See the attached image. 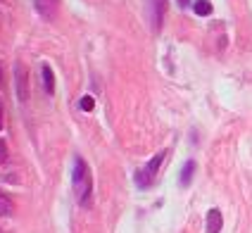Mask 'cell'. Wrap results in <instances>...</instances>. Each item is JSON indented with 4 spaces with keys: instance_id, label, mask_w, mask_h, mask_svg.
<instances>
[{
    "instance_id": "12",
    "label": "cell",
    "mask_w": 252,
    "mask_h": 233,
    "mask_svg": "<svg viewBox=\"0 0 252 233\" xmlns=\"http://www.w3.org/2000/svg\"><path fill=\"white\" fill-rule=\"evenodd\" d=\"M7 162V145H5V140H0V165H5Z\"/></svg>"
},
{
    "instance_id": "13",
    "label": "cell",
    "mask_w": 252,
    "mask_h": 233,
    "mask_svg": "<svg viewBox=\"0 0 252 233\" xmlns=\"http://www.w3.org/2000/svg\"><path fill=\"white\" fill-rule=\"evenodd\" d=\"M179 5H181V7H188V5H190V0H179Z\"/></svg>"
},
{
    "instance_id": "3",
    "label": "cell",
    "mask_w": 252,
    "mask_h": 233,
    "mask_svg": "<svg viewBox=\"0 0 252 233\" xmlns=\"http://www.w3.org/2000/svg\"><path fill=\"white\" fill-rule=\"evenodd\" d=\"M14 91H17L19 102L29 100V71L22 62H17V67H14Z\"/></svg>"
},
{
    "instance_id": "6",
    "label": "cell",
    "mask_w": 252,
    "mask_h": 233,
    "mask_svg": "<svg viewBox=\"0 0 252 233\" xmlns=\"http://www.w3.org/2000/svg\"><path fill=\"white\" fill-rule=\"evenodd\" d=\"M41 76H43V88H45V93H55V76H53V71H50V67L48 65H43L41 69Z\"/></svg>"
},
{
    "instance_id": "9",
    "label": "cell",
    "mask_w": 252,
    "mask_h": 233,
    "mask_svg": "<svg viewBox=\"0 0 252 233\" xmlns=\"http://www.w3.org/2000/svg\"><path fill=\"white\" fill-rule=\"evenodd\" d=\"M193 10H195V14H200V17H207V14H212V2L210 0H195V2H193Z\"/></svg>"
},
{
    "instance_id": "15",
    "label": "cell",
    "mask_w": 252,
    "mask_h": 233,
    "mask_svg": "<svg viewBox=\"0 0 252 233\" xmlns=\"http://www.w3.org/2000/svg\"><path fill=\"white\" fill-rule=\"evenodd\" d=\"M0 83H2V69H0Z\"/></svg>"
},
{
    "instance_id": "2",
    "label": "cell",
    "mask_w": 252,
    "mask_h": 233,
    "mask_svg": "<svg viewBox=\"0 0 252 233\" xmlns=\"http://www.w3.org/2000/svg\"><path fill=\"white\" fill-rule=\"evenodd\" d=\"M164 157H167V152H164V150L157 152L153 160L145 165V169L136 171V183H138V188H148V186H153V178H155V174H157V169L162 166Z\"/></svg>"
},
{
    "instance_id": "5",
    "label": "cell",
    "mask_w": 252,
    "mask_h": 233,
    "mask_svg": "<svg viewBox=\"0 0 252 233\" xmlns=\"http://www.w3.org/2000/svg\"><path fill=\"white\" fill-rule=\"evenodd\" d=\"M221 224H224L221 212L219 209H210L207 212V233H219L221 231Z\"/></svg>"
},
{
    "instance_id": "4",
    "label": "cell",
    "mask_w": 252,
    "mask_h": 233,
    "mask_svg": "<svg viewBox=\"0 0 252 233\" xmlns=\"http://www.w3.org/2000/svg\"><path fill=\"white\" fill-rule=\"evenodd\" d=\"M33 7H36V12L41 14L43 19H55L60 0H33Z\"/></svg>"
},
{
    "instance_id": "7",
    "label": "cell",
    "mask_w": 252,
    "mask_h": 233,
    "mask_svg": "<svg viewBox=\"0 0 252 233\" xmlns=\"http://www.w3.org/2000/svg\"><path fill=\"white\" fill-rule=\"evenodd\" d=\"M193 174H195V162H193V160H188V162L183 165V169H181V186L183 188H186V186H190Z\"/></svg>"
},
{
    "instance_id": "11",
    "label": "cell",
    "mask_w": 252,
    "mask_h": 233,
    "mask_svg": "<svg viewBox=\"0 0 252 233\" xmlns=\"http://www.w3.org/2000/svg\"><path fill=\"white\" fill-rule=\"evenodd\" d=\"M95 107V102H93V98L91 96H86V98H81V110H86V112H91Z\"/></svg>"
},
{
    "instance_id": "1",
    "label": "cell",
    "mask_w": 252,
    "mask_h": 233,
    "mask_svg": "<svg viewBox=\"0 0 252 233\" xmlns=\"http://www.w3.org/2000/svg\"><path fill=\"white\" fill-rule=\"evenodd\" d=\"M71 186H74V193L79 198L81 205H88L91 202V191H93V181H91V171L81 157L74 160V169H71Z\"/></svg>"
},
{
    "instance_id": "14",
    "label": "cell",
    "mask_w": 252,
    "mask_h": 233,
    "mask_svg": "<svg viewBox=\"0 0 252 233\" xmlns=\"http://www.w3.org/2000/svg\"><path fill=\"white\" fill-rule=\"evenodd\" d=\"M0 129H2V100H0Z\"/></svg>"
},
{
    "instance_id": "10",
    "label": "cell",
    "mask_w": 252,
    "mask_h": 233,
    "mask_svg": "<svg viewBox=\"0 0 252 233\" xmlns=\"http://www.w3.org/2000/svg\"><path fill=\"white\" fill-rule=\"evenodd\" d=\"M155 2V29H159V24H162V12H164V0H153Z\"/></svg>"
},
{
    "instance_id": "8",
    "label": "cell",
    "mask_w": 252,
    "mask_h": 233,
    "mask_svg": "<svg viewBox=\"0 0 252 233\" xmlns=\"http://www.w3.org/2000/svg\"><path fill=\"white\" fill-rule=\"evenodd\" d=\"M12 212H14L12 200L0 191V217H2V219H7V217H12Z\"/></svg>"
}]
</instances>
